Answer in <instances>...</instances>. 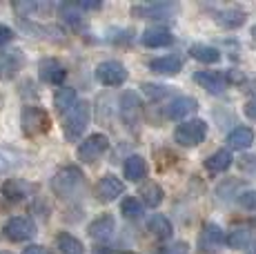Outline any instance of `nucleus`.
<instances>
[{"label": "nucleus", "mask_w": 256, "mask_h": 254, "mask_svg": "<svg viewBox=\"0 0 256 254\" xmlns=\"http://www.w3.org/2000/svg\"><path fill=\"white\" fill-rule=\"evenodd\" d=\"M163 198H165V192H163V188H160L158 183H154V180H150V183H145L140 188V192H138V201L142 205H147V208H158L160 203H163Z\"/></svg>", "instance_id": "nucleus-25"}, {"label": "nucleus", "mask_w": 256, "mask_h": 254, "mask_svg": "<svg viewBox=\"0 0 256 254\" xmlns=\"http://www.w3.org/2000/svg\"><path fill=\"white\" fill-rule=\"evenodd\" d=\"M194 80L212 96H220V94H225V92H228V78H225L223 74H218V72H208V70H205V72H196Z\"/></svg>", "instance_id": "nucleus-12"}, {"label": "nucleus", "mask_w": 256, "mask_h": 254, "mask_svg": "<svg viewBox=\"0 0 256 254\" xmlns=\"http://www.w3.org/2000/svg\"><path fill=\"white\" fill-rule=\"evenodd\" d=\"M76 7H78V9H100L102 2H78Z\"/></svg>", "instance_id": "nucleus-40"}, {"label": "nucleus", "mask_w": 256, "mask_h": 254, "mask_svg": "<svg viewBox=\"0 0 256 254\" xmlns=\"http://www.w3.org/2000/svg\"><path fill=\"white\" fill-rule=\"evenodd\" d=\"M198 112V100L194 96H178L165 107V116L170 120H180V118H187L190 114Z\"/></svg>", "instance_id": "nucleus-13"}, {"label": "nucleus", "mask_w": 256, "mask_h": 254, "mask_svg": "<svg viewBox=\"0 0 256 254\" xmlns=\"http://www.w3.org/2000/svg\"><path fill=\"white\" fill-rule=\"evenodd\" d=\"M38 76L42 82L47 85H62L67 76V70L56 60V58H42L40 65H38Z\"/></svg>", "instance_id": "nucleus-14"}, {"label": "nucleus", "mask_w": 256, "mask_h": 254, "mask_svg": "<svg viewBox=\"0 0 256 254\" xmlns=\"http://www.w3.org/2000/svg\"><path fill=\"white\" fill-rule=\"evenodd\" d=\"M238 203L250 212H256V190H248V192L238 194Z\"/></svg>", "instance_id": "nucleus-36"}, {"label": "nucleus", "mask_w": 256, "mask_h": 254, "mask_svg": "<svg viewBox=\"0 0 256 254\" xmlns=\"http://www.w3.org/2000/svg\"><path fill=\"white\" fill-rule=\"evenodd\" d=\"M140 42L150 50H160V47H170L174 42V34L163 27H150L140 34Z\"/></svg>", "instance_id": "nucleus-18"}, {"label": "nucleus", "mask_w": 256, "mask_h": 254, "mask_svg": "<svg viewBox=\"0 0 256 254\" xmlns=\"http://www.w3.org/2000/svg\"><path fill=\"white\" fill-rule=\"evenodd\" d=\"M140 90H142V94L150 96L152 100L165 98V96L172 94V87H167V85H156V82H142Z\"/></svg>", "instance_id": "nucleus-32"}, {"label": "nucleus", "mask_w": 256, "mask_h": 254, "mask_svg": "<svg viewBox=\"0 0 256 254\" xmlns=\"http://www.w3.org/2000/svg\"><path fill=\"white\" fill-rule=\"evenodd\" d=\"M208 136V123L203 118H190L183 120L174 132V140L180 148H196Z\"/></svg>", "instance_id": "nucleus-4"}, {"label": "nucleus", "mask_w": 256, "mask_h": 254, "mask_svg": "<svg viewBox=\"0 0 256 254\" xmlns=\"http://www.w3.org/2000/svg\"><path fill=\"white\" fill-rule=\"evenodd\" d=\"M147 67H150L154 74L176 76V74H180V70H183V58L174 56V54H170V56H158V58H152V60L147 62Z\"/></svg>", "instance_id": "nucleus-17"}, {"label": "nucleus", "mask_w": 256, "mask_h": 254, "mask_svg": "<svg viewBox=\"0 0 256 254\" xmlns=\"http://www.w3.org/2000/svg\"><path fill=\"white\" fill-rule=\"evenodd\" d=\"M178 12V4L172 2H156V4H136L132 7V16L140 20H167Z\"/></svg>", "instance_id": "nucleus-9"}, {"label": "nucleus", "mask_w": 256, "mask_h": 254, "mask_svg": "<svg viewBox=\"0 0 256 254\" xmlns=\"http://www.w3.org/2000/svg\"><path fill=\"white\" fill-rule=\"evenodd\" d=\"M90 120H92V105L87 100H76V105L67 114H62V134H65V138L76 143L82 136V132L90 127Z\"/></svg>", "instance_id": "nucleus-1"}, {"label": "nucleus", "mask_w": 256, "mask_h": 254, "mask_svg": "<svg viewBox=\"0 0 256 254\" xmlns=\"http://www.w3.org/2000/svg\"><path fill=\"white\" fill-rule=\"evenodd\" d=\"M130 78V72L120 60H102L96 65V80L105 87H120Z\"/></svg>", "instance_id": "nucleus-5"}, {"label": "nucleus", "mask_w": 256, "mask_h": 254, "mask_svg": "<svg viewBox=\"0 0 256 254\" xmlns=\"http://www.w3.org/2000/svg\"><path fill=\"white\" fill-rule=\"evenodd\" d=\"M238 168H240V172H243V174H248V176L256 178V156L243 154L238 158Z\"/></svg>", "instance_id": "nucleus-34"}, {"label": "nucleus", "mask_w": 256, "mask_h": 254, "mask_svg": "<svg viewBox=\"0 0 256 254\" xmlns=\"http://www.w3.org/2000/svg\"><path fill=\"white\" fill-rule=\"evenodd\" d=\"M252 36H254V40H256V27L252 29Z\"/></svg>", "instance_id": "nucleus-42"}, {"label": "nucleus", "mask_w": 256, "mask_h": 254, "mask_svg": "<svg viewBox=\"0 0 256 254\" xmlns=\"http://www.w3.org/2000/svg\"><path fill=\"white\" fill-rule=\"evenodd\" d=\"M147 172H150V168H147V160L142 158V156H130V158L125 160V168H122L125 178L132 180V183H140V180H145Z\"/></svg>", "instance_id": "nucleus-22"}, {"label": "nucleus", "mask_w": 256, "mask_h": 254, "mask_svg": "<svg viewBox=\"0 0 256 254\" xmlns=\"http://www.w3.org/2000/svg\"><path fill=\"white\" fill-rule=\"evenodd\" d=\"M187 252H190V246H187L185 241H174V243H170V246L158 248L156 254H187Z\"/></svg>", "instance_id": "nucleus-35"}, {"label": "nucleus", "mask_w": 256, "mask_h": 254, "mask_svg": "<svg viewBox=\"0 0 256 254\" xmlns=\"http://www.w3.org/2000/svg\"><path fill=\"white\" fill-rule=\"evenodd\" d=\"M24 65V58L18 50L14 52H2L0 54V80H9L20 72V67Z\"/></svg>", "instance_id": "nucleus-19"}, {"label": "nucleus", "mask_w": 256, "mask_h": 254, "mask_svg": "<svg viewBox=\"0 0 256 254\" xmlns=\"http://www.w3.org/2000/svg\"><path fill=\"white\" fill-rule=\"evenodd\" d=\"M78 96H76V90L74 87H60V90L54 94V107H56L60 114H67L74 105H76Z\"/></svg>", "instance_id": "nucleus-28"}, {"label": "nucleus", "mask_w": 256, "mask_h": 254, "mask_svg": "<svg viewBox=\"0 0 256 254\" xmlns=\"http://www.w3.org/2000/svg\"><path fill=\"white\" fill-rule=\"evenodd\" d=\"M107 150H110V138L98 132V134L87 136V138L78 145L76 154H78V160H82V163H96Z\"/></svg>", "instance_id": "nucleus-7"}, {"label": "nucleus", "mask_w": 256, "mask_h": 254, "mask_svg": "<svg viewBox=\"0 0 256 254\" xmlns=\"http://www.w3.org/2000/svg\"><path fill=\"white\" fill-rule=\"evenodd\" d=\"M225 143H228L230 150H240V152H243V150L252 148V143H254V132L250 130V127H234V130L228 134Z\"/></svg>", "instance_id": "nucleus-24"}, {"label": "nucleus", "mask_w": 256, "mask_h": 254, "mask_svg": "<svg viewBox=\"0 0 256 254\" xmlns=\"http://www.w3.org/2000/svg\"><path fill=\"white\" fill-rule=\"evenodd\" d=\"M87 232H90V236L94 238V241H110L112 236H114L116 232V221L112 214H102V216L94 218V221L90 223V228H87Z\"/></svg>", "instance_id": "nucleus-16"}, {"label": "nucleus", "mask_w": 256, "mask_h": 254, "mask_svg": "<svg viewBox=\"0 0 256 254\" xmlns=\"http://www.w3.org/2000/svg\"><path fill=\"white\" fill-rule=\"evenodd\" d=\"M245 116H248V118H252V120H256V98L245 102Z\"/></svg>", "instance_id": "nucleus-38"}, {"label": "nucleus", "mask_w": 256, "mask_h": 254, "mask_svg": "<svg viewBox=\"0 0 256 254\" xmlns=\"http://www.w3.org/2000/svg\"><path fill=\"white\" fill-rule=\"evenodd\" d=\"M22 160V156L12 148H0V174L12 172L14 168H18Z\"/></svg>", "instance_id": "nucleus-30"}, {"label": "nucleus", "mask_w": 256, "mask_h": 254, "mask_svg": "<svg viewBox=\"0 0 256 254\" xmlns=\"http://www.w3.org/2000/svg\"><path fill=\"white\" fill-rule=\"evenodd\" d=\"M198 252L200 254H218V250L225 246V230L216 223H205L198 234Z\"/></svg>", "instance_id": "nucleus-8"}, {"label": "nucleus", "mask_w": 256, "mask_h": 254, "mask_svg": "<svg viewBox=\"0 0 256 254\" xmlns=\"http://www.w3.org/2000/svg\"><path fill=\"white\" fill-rule=\"evenodd\" d=\"M56 248L60 254H85V246L78 241L74 234L70 232H60L56 236Z\"/></svg>", "instance_id": "nucleus-27"}, {"label": "nucleus", "mask_w": 256, "mask_h": 254, "mask_svg": "<svg viewBox=\"0 0 256 254\" xmlns=\"http://www.w3.org/2000/svg\"><path fill=\"white\" fill-rule=\"evenodd\" d=\"M0 254H9V252H0Z\"/></svg>", "instance_id": "nucleus-44"}, {"label": "nucleus", "mask_w": 256, "mask_h": 254, "mask_svg": "<svg viewBox=\"0 0 256 254\" xmlns=\"http://www.w3.org/2000/svg\"><path fill=\"white\" fill-rule=\"evenodd\" d=\"M118 112H120L122 123L130 127V130H134V127L140 123V112H142V102L138 98V94H136V92H125L120 98Z\"/></svg>", "instance_id": "nucleus-10"}, {"label": "nucleus", "mask_w": 256, "mask_h": 254, "mask_svg": "<svg viewBox=\"0 0 256 254\" xmlns=\"http://www.w3.org/2000/svg\"><path fill=\"white\" fill-rule=\"evenodd\" d=\"M232 163H234V158H232V152H230V150H216L214 154H210L208 158L203 160L205 170L212 172V174L225 172V170L232 168Z\"/></svg>", "instance_id": "nucleus-23"}, {"label": "nucleus", "mask_w": 256, "mask_h": 254, "mask_svg": "<svg viewBox=\"0 0 256 254\" xmlns=\"http://www.w3.org/2000/svg\"><path fill=\"white\" fill-rule=\"evenodd\" d=\"M120 194H125V183L114 174H105L96 185V198L100 203H114Z\"/></svg>", "instance_id": "nucleus-11"}, {"label": "nucleus", "mask_w": 256, "mask_h": 254, "mask_svg": "<svg viewBox=\"0 0 256 254\" xmlns=\"http://www.w3.org/2000/svg\"><path fill=\"white\" fill-rule=\"evenodd\" d=\"M190 56L194 58V60L203 62V65H216V62L220 60V52L212 45H192Z\"/></svg>", "instance_id": "nucleus-26"}, {"label": "nucleus", "mask_w": 256, "mask_h": 254, "mask_svg": "<svg viewBox=\"0 0 256 254\" xmlns=\"http://www.w3.org/2000/svg\"><path fill=\"white\" fill-rule=\"evenodd\" d=\"M225 243H228L232 250L256 254V236H254V232H250V230H245V228L232 230V232L225 236Z\"/></svg>", "instance_id": "nucleus-15"}, {"label": "nucleus", "mask_w": 256, "mask_h": 254, "mask_svg": "<svg viewBox=\"0 0 256 254\" xmlns=\"http://www.w3.org/2000/svg\"><path fill=\"white\" fill-rule=\"evenodd\" d=\"M120 214L125 218H140L142 216V203L136 196H125L120 203Z\"/></svg>", "instance_id": "nucleus-31"}, {"label": "nucleus", "mask_w": 256, "mask_h": 254, "mask_svg": "<svg viewBox=\"0 0 256 254\" xmlns=\"http://www.w3.org/2000/svg\"><path fill=\"white\" fill-rule=\"evenodd\" d=\"M245 92H250V94H256V80H250L248 82V90Z\"/></svg>", "instance_id": "nucleus-41"}, {"label": "nucleus", "mask_w": 256, "mask_h": 254, "mask_svg": "<svg viewBox=\"0 0 256 254\" xmlns=\"http://www.w3.org/2000/svg\"><path fill=\"white\" fill-rule=\"evenodd\" d=\"M22 254H49V250L42 246H29V248H24Z\"/></svg>", "instance_id": "nucleus-39"}, {"label": "nucleus", "mask_w": 256, "mask_h": 254, "mask_svg": "<svg viewBox=\"0 0 256 254\" xmlns=\"http://www.w3.org/2000/svg\"><path fill=\"white\" fill-rule=\"evenodd\" d=\"M2 236L12 243H22L36 236V223L29 216H14L2 226Z\"/></svg>", "instance_id": "nucleus-6"}, {"label": "nucleus", "mask_w": 256, "mask_h": 254, "mask_svg": "<svg viewBox=\"0 0 256 254\" xmlns=\"http://www.w3.org/2000/svg\"><path fill=\"white\" fill-rule=\"evenodd\" d=\"M147 230H150V234L154 238H158V241H167V238H172V234H174V226H172V221L165 214H152V216L147 218Z\"/></svg>", "instance_id": "nucleus-21"}, {"label": "nucleus", "mask_w": 256, "mask_h": 254, "mask_svg": "<svg viewBox=\"0 0 256 254\" xmlns=\"http://www.w3.org/2000/svg\"><path fill=\"white\" fill-rule=\"evenodd\" d=\"M214 20L218 27L223 29H238L245 25V20H248V14L243 12V9L238 7H228V9H220V12L214 14Z\"/></svg>", "instance_id": "nucleus-20"}, {"label": "nucleus", "mask_w": 256, "mask_h": 254, "mask_svg": "<svg viewBox=\"0 0 256 254\" xmlns=\"http://www.w3.org/2000/svg\"><path fill=\"white\" fill-rule=\"evenodd\" d=\"M60 16H62V20L65 22H70V25H80V9L76 7V4H62L60 7Z\"/></svg>", "instance_id": "nucleus-33"}, {"label": "nucleus", "mask_w": 256, "mask_h": 254, "mask_svg": "<svg viewBox=\"0 0 256 254\" xmlns=\"http://www.w3.org/2000/svg\"><path fill=\"white\" fill-rule=\"evenodd\" d=\"M85 183V174H82L80 168L76 165H65L60 168L52 178V190L56 196L60 198H70L80 190V185Z\"/></svg>", "instance_id": "nucleus-2"}, {"label": "nucleus", "mask_w": 256, "mask_h": 254, "mask_svg": "<svg viewBox=\"0 0 256 254\" xmlns=\"http://www.w3.org/2000/svg\"><path fill=\"white\" fill-rule=\"evenodd\" d=\"M125 254H136V252H125Z\"/></svg>", "instance_id": "nucleus-43"}, {"label": "nucleus", "mask_w": 256, "mask_h": 254, "mask_svg": "<svg viewBox=\"0 0 256 254\" xmlns=\"http://www.w3.org/2000/svg\"><path fill=\"white\" fill-rule=\"evenodd\" d=\"M29 185L24 183V180H18V178H9L2 183V194L4 198H9V201H22L24 196L29 194Z\"/></svg>", "instance_id": "nucleus-29"}, {"label": "nucleus", "mask_w": 256, "mask_h": 254, "mask_svg": "<svg viewBox=\"0 0 256 254\" xmlns=\"http://www.w3.org/2000/svg\"><path fill=\"white\" fill-rule=\"evenodd\" d=\"M12 40H14V29L0 25V47L7 45V42H12Z\"/></svg>", "instance_id": "nucleus-37"}, {"label": "nucleus", "mask_w": 256, "mask_h": 254, "mask_svg": "<svg viewBox=\"0 0 256 254\" xmlns=\"http://www.w3.org/2000/svg\"><path fill=\"white\" fill-rule=\"evenodd\" d=\"M20 127H22V134L34 138V136H42L52 130V118L42 107L36 105H27L20 114Z\"/></svg>", "instance_id": "nucleus-3"}]
</instances>
